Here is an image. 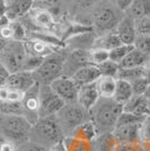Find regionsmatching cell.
Wrapping results in <instances>:
<instances>
[{"label": "cell", "instance_id": "obj_1", "mask_svg": "<svg viewBox=\"0 0 150 151\" xmlns=\"http://www.w3.org/2000/svg\"><path fill=\"white\" fill-rule=\"evenodd\" d=\"M122 112V105L116 103L113 98L100 97L96 104L88 111L89 120L94 123L97 135L102 133L113 132Z\"/></svg>", "mask_w": 150, "mask_h": 151}, {"label": "cell", "instance_id": "obj_2", "mask_svg": "<svg viewBox=\"0 0 150 151\" xmlns=\"http://www.w3.org/2000/svg\"><path fill=\"white\" fill-rule=\"evenodd\" d=\"M30 139L38 145H44L45 148H51L52 145L61 142L64 139L56 116H46L40 117L33 125H32Z\"/></svg>", "mask_w": 150, "mask_h": 151}, {"label": "cell", "instance_id": "obj_3", "mask_svg": "<svg viewBox=\"0 0 150 151\" xmlns=\"http://www.w3.org/2000/svg\"><path fill=\"white\" fill-rule=\"evenodd\" d=\"M32 124L23 115L0 113V137L20 145L30 139Z\"/></svg>", "mask_w": 150, "mask_h": 151}, {"label": "cell", "instance_id": "obj_4", "mask_svg": "<svg viewBox=\"0 0 150 151\" xmlns=\"http://www.w3.org/2000/svg\"><path fill=\"white\" fill-rule=\"evenodd\" d=\"M67 54L68 51L61 47L54 53L44 58L41 65L33 72L35 81L40 85H50L53 80L62 76Z\"/></svg>", "mask_w": 150, "mask_h": 151}, {"label": "cell", "instance_id": "obj_5", "mask_svg": "<svg viewBox=\"0 0 150 151\" xmlns=\"http://www.w3.org/2000/svg\"><path fill=\"white\" fill-rule=\"evenodd\" d=\"M64 137H68L84 122L89 120V113L78 103H68L56 115Z\"/></svg>", "mask_w": 150, "mask_h": 151}, {"label": "cell", "instance_id": "obj_6", "mask_svg": "<svg viewBox=\"0 0 150 151\" xmlns=\"http://www.w3.org/2000/svg\"><path fill=\"white\" fill-rule=\"evenodd\" d=\"M27 58L25 43L20 41H8L5 50L0 54V63L9 73L23 71V67Z\"/></svg>", "mask_w": 150, "mask_h": 151}, {"label": "cell", "instance_id": "obj_7", "mask_svg": "<svg viewBox=\"0 0 150 151\" xmlns=\"http://www.w3.org/2000/svg\"><path fill=\"white\" fill-rule=\"evenodd\" d=\"M122 17H120L116 10L111 7H102L95 12L93 16V27L97 33L96 36L110 33L115 29Z\"/></svg>", "mask_w": 150, "mask_h": 151}, {"label": "cell", "instance_id": "obj_8", "mask_svg": "<svg viewBox=\"0 0 150 151\" xmlns=\"http://www.w3.org/2000/svg\"><path fill=\"white\" fill-rule=\"evenodd\" d=\"M64 105V101L53 91L50 85H40V117L53 116Z\"/></svg>", "mask_w": 150, "mask_h": 151}, {"label": "cell", "instance_id": "obj_9", "mask_svg": "<svg viewBox=\"0 0 150 151\" xmlns=\"http://www.w3.org/2000/svg\"><path fill=\"white\" fill-rule=\"evenodd\" d=\"M23 107V116L31 123L32 125L40 119V83L35 82V85L30 88L22 101Z\"/></svg>", "mask_w": 150, "mask_h": 151}, {"label": "cell", "instance_id": "obj_10", "mask_svg": "<svg viewBox=\"0 0 150 151\" xmlns=\"http://www.w3.org/2000/svg\"><path fill=\"white\" fill-rule=\"evenodd\" d=\"M50 87L64 101V104L77 101V94L79 87L71 77L60 76L51 82Z\"/></svg>", "mask_w": 150, "mask_h": 151}, {"label": "cell", "instance_id": "obj_11", "mask_svg": "<svg viewBox=\"0 0 150 151\" xmlns=\"http://www.w3.org/2000/svg\"><path fill=\"white\" fill-rule=\"evenodd\" d=\"M88 51L89 50H84V49H72L68 51L66 62L63 65L62 76L71 77L78 69L89 64Z\"/></svg>", "mask_w": 150, "mask_h": 151}, {"label": "cell", "instance_id": "obj_12", "mask_svg": "<svg viewBox=\"0 0 150 151\" xmlns=\"http://www.w3.org/2000/svg\"><path fill=\"white\" fill-rule=\"evenodd\" d=\"M24 43H25L27 54L40 58H46L59 49H61V46L53 44V43L48 42L40 37H30L27 38Z\"/></svg>", "mask_w": 150, "mask_h": 151}, {"label": "cell", "instance_id": "obj_13", "mask_svg": "<svg viewBox=\"0 0 150 151\" xmlns=\"http://www.w3.org/2000/svg\"><path fill=\"white\" fill-rule=\"evenodd\" d=\"M115 34L119 36L120 41L123 44L133 45V42L137 37V31H136V22L134 18L130 15L123 16L119 22L118 26L115 27Z\"/></svg>", "mask_w": 150, "mask_h": 151}, {"label": "cell", "instance_id": "obj_14", "mask_svg": "<svg viewBox=\"0 0 150 151\" xmlns=\"http://www.w3.org/2000/svg\"><path fill=\"white\" fill-rule=\"evenodd\" d=\"M33 5V0H7L5 16L9 22L19 20L31 12Z\"/></svg>", "mask_w": 150, "mask_h": 151}, {"label": "cell", "instance_id": "obj_15", "mask_svg": "<svg viewBox=\"0 0 150 151\" xmlns=\"http://www.w3.org/2000/svg\"><path fill=\"white\" fill-rule=\"evenodd\" d=\"M35 79L33 72L28 71H18L15 73H10L6 81L7 87L12 89H16L22 93H26L30 88L35 85Z\"/></svg>", "mask_w": 150, "mask_h": 151}, {"label": "cell", "instance_id": "obj_16", "mask_svg": "<svg viewBox=\"0 0 150 151\" xmlns=\"http://www.w3.org/2000/svg\"><path fill=\"white\" fill-rule=\"evenodd\" d=\"M122 108L123 112L131 113L139 117H144L149 115V101L144 97V95H133L122 106Z\"/></svg>", "mask_w": 150, "mask_h": 151}, {"label": "cell", "instance_id": "obj_17", "mask_svg": "<svg viewBox=\"0 0 150 151\" xmlns=\"http://www.w3.org/2000/svg\"><path fill=\"white\" fill-rule=\"evenodd\" d=\"M100 98V94L96 88V83H88L80 86L77 94V101L81 105L86 111H89L96 104Z\"/></svg>", "mask_w": 150, "mask_h": 151}, {"label": "cell", "instance_id": "obj_18", "mask_svg": "<svg viewBox=\"0 0 150 151\" xmlns=\"http://www.w3.org/2000/svg\"><path fill=\"white\" fill-rule=\"evenodd\" d=\"M121 142L114 132L98 134L93 141V151H119Z\"/></svg>", "mask_w": 150, "mask_h": 151}, {"label": "cell", "instance_id": "obj_19", "mask_svg": "<svg viewBox=\"0 0 150 151\" xmlns=\"http://www.w3.org/2000/svg\"><path fill=\"white\" fill-rule=\"evenodd\" d=\"M100 77V70H98V68L96 65H93V64L84 65V67H81L80 69H78L74 75L71 76V78L78 85V87L96 82V80Z\"/></svg>", "mask_w": 150, "mask_h": 151}, {"label": "cell", "instance_id": "obj_20", "mask_svg": "<svg viewBox=\"0 0 150 151\" xmlns=\"http://www.w3.org/2000/svg\"><path fill=\"white\" fill-rule=\"evenodd\" d=\"M113 132L115 134V137L120 140V142H123V143L140 141V139H139V124L116 126Z\"/></svg>", "mask_w": 150, "mask_h": 151}, {"label": "cell", "instance_id": "obj_21", "mask_svg": "<svg viewBox=\"0 0 150 151\" xmlns=\"http://www.w3.org/2000/svg\"><path fill=\"white\" fill-rule=\"evenodd\" d=\"M121 44H123V43L120 41L119 36L115 34V32L113 31L110 33H105L103 35H100V36H96L94 43H93V47L102 49V50L110 52Z\"/></svg>", "mask_w": 150, "mask_h": 151}, {"label": "cell", "instance_id": "obj_22", "mask_svg": "<svg viewBox=\"0 0 150 151\" xmlns=\"http://www.w3.org/2000/svg\"><path fill=\"white\" fill-rule=\"evenodd\" d=\"M149 61H150L149 55H146L142 52L136 50L133 47L119 65L120 68H138V67H144V65H146Z\"/></svg>", "mask_w": 150, "mask_h": 151}, {"label": "cell", "instance_id": "obj_23", "mask_svg": "<svg viewBox=\"0 0 150 151\" xmlns=\"http://www.w3.org/2000/svg\"><path fill=\"white\" fill-rule=\"evenodd\" d=\"M116 78L114 77H104L100 76V78L96 80V88L100 94V97L103 98H112L115 87H116Z\"/></svg>", "mask_w": 150, "mask_h": 151}, {"label": "cell", "instance_id": "obj_24", "mask_svg": "<svg viewBox=\"0 0 150 151\" xmlns=\"http://www.w3.org/2000/svg\"><path fill=\"white\" fill-rule=\"evenodd\" d=\"M133 96V91L131 88V83L125 80H116V87H115V91L113 95V99L119 103L120 105H124L126 101H129Z\"/></svg>", "mask_w": 150, "mask_h": 151}, {"label": "cell", "instance_id": "obj_25", "mask_svg": "<svg viewBox=\"0 0 150 151\" xmlns=\"http://www.w3.org/2000/svg\"><path fill=\"white\" fill-rule=\"evenodd\" d=\"M62 142L67 151H93V142L77 138L75 135L64 137Z\"/></svg>", "mask_w": 150, "mask_h": 151}, {"label": "cell", "instance_id": "obj_26", "mask_svg": "<svg viewBox=\"0 0 150 151\" xmlns=\"http://www.w3.org/2000/svg\"><path fill=\"white\" fill-rule=\"evenodd\" d=\"M70 135H75L77 138L84 139V140H87L89 142H93L95 138L97 137V132H96L94 123L90 120H87L86 122H84L82 124L78 126Z\"/></svg>", "mask_w": 150, "mask_h": 151}, {"label": "cell", "instance_id": "obj_27", "mask_svg": "<svg viewBox=\"0 0 150 151\" xmlns=\"http://www.w3.org/2000/svg\"><path fill=\"white\" fill-rule=\"evenodd\" d=\"M126 14L134 19L150 16V0H134Z\"/></svg>", "mask_w": 150, "mask_h": 151}, {"label": "cell", "instance_id": "obj_28", "mask_svg": "<svg viewBox=\"0 0 150 151\" xmlns=\"http://www.w3.org/2000/svg\"><path fill=\"white\" fill-rule=\"evenodd\" d=\"M144 75V65L138 68H120L116 79L131 82L138 78H142Z\"/></svg>", "mask_w": 150, "mask_h": 151}, {"label": "cell", "instance_id": "obj_29", "mask_svg": "<svg viewBox=\"0 0 150 151\" xmlns=\"http://www.w3.org/2000/svg\"><path fill=\"white\" fill-rule=\"evenodd\" d=\"M132 49H133V45L121 44L119 46H116L115 49H113L112 51L108 52V59L111 61H113V62L120 64V63L123 61V59L129 54V52Z\"/></svg>", "mask_w": 150, "mask_h": 151}, {"label": "cell", "instance_id": "obj_30", "mask_svg": "<svg viewBox=\"0 0 150 151\" xmlns=\"http://www.w3.org/2000/svg\"><path fill=\"white\" fill-rule=\"evenodd\" d=\"M88 55H89V64H93L96 67L107 61V60H110L108 59V52L105 50H102V49L92 47L88 51Z\"/></svg>", "mask_w": 150, "mask_h": 151}, {"label": "cell", "instance_id": "obj_31", "mask_svg": "<svg viewBox=\"0 0 150 151\" xmlns=\"http://www.w3.org/2000/svg\"><path fill=\"white\" fill-rule=\"evenodd\" d=\"M97 68L100 70V76H104V77H114L116 78L118 72H119L120 65L118 63L113 62L111 60H107L105 62H103L102 64L97 65Z\"/></svg>", "mask_w": 150, "mask_h": 151}, {"label": "cell", "instance_id": "obj_32", "mask_svg": "<svg viewBox=\"0 0 150 151\" xmlns=\"http://www.w3.org/2000/svg\"><path fill=\"white\" fill-rule=\"evenodd\" d=\"M139 139L144 145L150 143V115L144 116L139 124Z\"/></svg>", "mask_w": 150, "mask_h": 151}, {"label": "cell", "instance_id": "obj_33", "mask_svg": "<svg viewBox=\"0 0 150 151\" xmlns=\"http://www.w3.org/2000/svg\"><path fill=\"white\" fill-rule=\"evenodd\" d=\"M133 47L150 57V35L137 34V37L133 42Z\"/></svg>", "mask_w": 150, "mask_h": 151}, {"label": "cell", "instance_id": "obj_34", "mask_svg": "<svg viewBox=\"0 0 150 151\" xmlns=\"http://www.w3.org/2000/svg\"><path fill=\"white\" fill-rule=\"evenodd\" d=\"M144 117H139L137 115H133L131 113H126V112H122L121 115L118 119L116 122V126L121 125H131V124H140ZM115 126V127H116Z\"/></svg>", "mask_w": 150, "mask_h": 151}, {"label": "cell", "instance_id": "obj_35", "mask_svg": "<svg viewBox=\"0 0 150 151\" xmlns=\"http://www.w3.org/2000/svg\"><path fill=\"white\" fill-rule=\"evenodd\" d=\"M136 31L140 35H150V16H144L141 18L134 19Z\"/></svg>", "mask_w": 150, "mask_h": 151}, {"label": "cell", "instance_id": "obj_36", "mask_svg": "<svg viewBox=\"0 0 150 151\" xmlns=\"http://www.w3.org/2000/svg\"><path fill=\"white\" fill-rule=\"evenodd\" d=\"M16 151H49V149L45 148L44 145H38L36 142L32 141L31 139H28L17 145Z\"/></svg>", "mask_w": 150, "mask_h": 151}, {"label": "cell", "instance_id": "obj_37", "mask_svg": "<svg viewBox=\"0 0 150 151\" xmlns=\"http://www.w3.org/2000/svg\"><path fill=\"white\" fill-rule=\"evenodd\" d=\"M130 83H131V88H132V91H133V95H138V96L144 95L146 90H147V88L149 87L150 85L144 77L142 78H138L136 80L131 81Z\"/></svg>", "mask_w": 150, "mask_h": 151}, {"label": "cell", "instance_id": "obj_38", "mask_svg": "<svg viewBox=\"0 0 150 151\" xmlns=\"http://www.w3.org/2000/svg\"><path fill=\"white\" fill-rule=\"evenodd\" d=\"M119 151H146V149H144V145L141 141L126 142V143L121 142Z\"/></svg>", "mask_w": 150, "mask_h": 151}, {"label": "cell", "instance_id": "obj_39", "mask_svg": "<svg viewBox=\"0 0 150 151\" xmlns=\"http://www.w3.org/2000/svg\"><path fill=\"white\" fill-rule=\"evenodd\" d=\"M17 145L14 142L0 137V151H16Z\"/></svg>", "mask_w": 150, "mask_h": 151}, {"label": "cell", "instance_id": "obj_40", "mask_svg": "<svg viewBox=\"0 0 150 151\" xmlns=\"http://www.w3.org/2000/svg\"><path fill=\"white\" fill-rule=\"evenodd\" d=\"M0 36L5 38L6 41H12L13 40V29H12V26H10V22L0 29Z\"/></svg>", "mask_w": 150, "mask_h": 151}, {"label": "cell", "instance_id": "obj_41", "mask_svg": "<svg viewBox=\"0 0 150 151\" xmlns=\"http://www.w3.org/2000/svg\"><path fill=\"white\" fill-rule=\"evenodd\" d=\"M133 1L134 0H116V6L121 12L126 13L130 9V7L132 6Z\"/></svg>", "mask_w": 150, "mask_h": 151}, {"label": "cell", "instance_id": "obj_42", "mask_svg": "<svg viewBox=\"0 0 150 151\" xmlns=\"http://www.w3.org/2000/svg\"><path fill=\"white\" fill-rule=\"evenodd\" d=\"M9 75H10L9 71L0 63V87L6 85V81L7 79H8V77H9Z\"/></svg>", "mask_w": 150, "mask_h": 151}, {"label": "cell", "instance_id": "obj_43", "mask_svg": "<svg viewBox=\"0 0 150 151\" xmlns=\"http://www.w3.org/2000/svg\"><path fill=\"white\" fill-rule=\"evenodd\" d=\"M62 141H61V142H58L56 145H52L51 148H49V151H67L66 148H64V145H63Z\"/></svg>", "mask_w": 150, "mask_h": 151}, {"label": "cell", "instance_id": "obj_44", "mask_svg": "<svg viewBox=\"0 0 150 151\" xmlns=\"http://www.w3.org/2000/svg\"><path fill=\"white\" fill-rule=\"evenodd\" d=\"M144 78L150 83V61L144 65Z\"/></svg>", "mask_w": 150, "mask_h": 151}, {"label": "cell", "instance_id": "obj_45", "mask_svg": "<svg viewBox=\"0 0 150 151\" xmlns=\"http://www.w3.org/2000/svg\"><path fill=\"white\" fill-rule=\"evenodd\" d=\"M98 0H78V2L84 7H88V6H92L94 5L95 2H97Z\"/></svg>", "mask_w": 150, "mask_h": 151}, {"label": "cell", "instance_id": "obj_46", "mask_svg": "<svg viewBox=\"0 0 150 151\" xmlns=\"http://www.w3.org/2000/svg\"><path fill=\"white\" fill-rule=\"evenodd\" d=\"M6 14V0H0V17Z\"/></svg>", "mask_w": 150, "mask_h": 151}, {"label": "cell", "instance_id": "obj_47", "mask_svg": "<svg viewBox=\"0 0 150 151\" xmlns=\"http://www.w3.org/2000/svg\"><path fill=\"white\" fill-rule=\"evenodd\" d=\"M7 43H8V41H6L5 38H2L1 36H0V54L2 53V51L5 50Z\"/></svg>", "mask_w": 150, "mask_h": 151}, {"label": "cell", "instance_id": "obj_48", "mask_svg": "<svg viewBox=\"0 0 150 151\" xmlns=\"http://www.w3.org/2000/svg\"><path fill=\"white\" fill-rule=\"evenodd\" d=\"M8 23H9V20H8V18H7L6 16H1V17H0V29H1L4 26H6Z\"/></svg>", "mask_w": 150, "mask_h": 151}, {"label": "cell", "instance_id": "obj_49", "mask_svg": "<svg viewBox=\"0 0 150 151\" xmlns=\"http://www.w3.org/2000/svg\"><path fill=\"white\" fill-rule=\"evenodd\" d=\"M144 97H146L148 101H150V85H149V87L147 88V90H146V93H144Z\"/></svg>", "mask_w": 150, "mask_h": 151}, {"label": "cell", "instance_id": "obj_50", "mask_svg": "<svg viewBox=\"0 0 150 151\" xmlns=\"http://www.w3.org/2000/svg\"><path fill=\"white\" fill-rule=\"evenodd\" d=\"M144 149H146V151H150V143L149 145H144Z\"/></svg>", "mask_w": 150, "mask_h": 151}, {"label": "cell", "instance_id": "obj_51", "mask_svg": "<svg viewBox=\"0 0 150 151\" xmlns=\"http://www.w3.org/2000/svg\"><path fill=\"white\" fill-rule=\"evenodd\" d=\"M34 2H41V1H45V0H33Z\"/></svg>", "mask_w": 150, "mask_h": 151}, {"label": "cell", "instance_id": "obj_52", "mask_svg": "<svg viewBox=\"0 0 150 151\" xmlns=\"http://www.w3.org/2000/svg\"><path fill=\"white\" fill-rule=\"evenodd\" d=\"M149 115H150V101H149Z\"/></svg>", "mask_w": 150, "mask_h": 151}, {"label": "cell", "instance_id": "obj_53", "mask_svg": "<svg viewBox=\"0 0 150 151\" xmlns=\"http://www.w3.org/2000/svg\"><path fill=\"white\" fill-rule=\"evenodd\" d=\"M6 1H7V0H6Z\"/></svg>", "mask_w": 150, "mask_h": 151}]
</instances>
